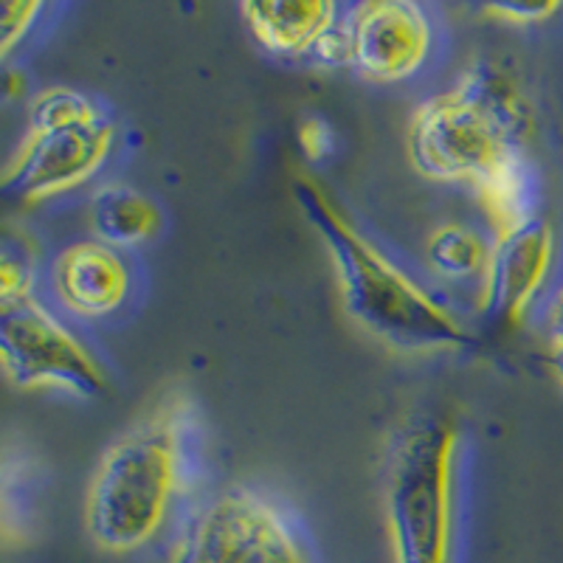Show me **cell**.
<instances>
[{"label": "cell", "instance_id": "6da1fadb", "mask_svg": "<svg viewBox=\"0 0 563 563\" xmlns=\"http://www.w3.org/2000/svg\"><path fill=\"white\" fill-rule=\"evenodd\" d=\"M206 422L173 391L110 442L90 474L85 527L102 550L128 555L158 541L206 499Z\"/></svg>", "mask_w": 563, "mask_h": 563}, {"label": "cell", "instance_id": "7a4b0ae2", "mask_svg": "<svg viewBox=\"0 0 563 563\" xmlns=\"http://www.w3.org/2000/svg\"><path fill=\"white\" fill-rule=\"evenodd\" d=\"M296 200L333 260L346 313L366 333L404 352H456L474 344L449 301L395 263L319 180H296Z\"/></svg>", "mask_w": 563, "mask_h": 563}, {"label": "cell", "instance_id": "3957f363", "mask_svg": "<svg viewBox=\"0 0 563 563\" xmlns=\"http://www.w3.org/2000/svg\"><path fill=\"white\" fill-rule=\"evenodd\" d=\"M536 108L510 70L467 65L454 85L411 113V167L440 184H471L516 153H530Z\"/></svg>", "mask_w": 563, "mask_h": 563}, {"label": "cell", "instance_id": "277c9868", "mask_svg": "<svg viewBox=\"0 0 563 563\" xmlns=\"http://www.w3.org/2000/svg\"><path fill=\"white\" fill-rule=\"evenodd\" d=\"M462 429L440 411H417L389 434L380 467L395 563H454L460 532Z\"/></svg>", "mask_w": 563, "mask_h": 563}, {"label": "cell", "instance_id": "5b68a950", "mask_svg": "<svg viewBox=\"0 0 563 563\" xmlns=\"http://www.w3.org/2000/svg\"><path fill=\"white\" fill-rule=\"evenodd\" d=\"M119 128L97 97L68 85L37 90L26 104V133L3 164V195L45 203L77 192L113 158Z\"/></svg>", "mask_w": 563, "mask_h": 563}, {"label": "cell", "instance_id": "8992f818", "mask_svg": "<svg viewBox=\"0 0 563 563\" xmlns=\"http://www.w3.org/2000/svg\"><path fill=\"white\" fill-rule=\"evenodd\" d=\"M169 563H316L308 538L271 493L225 485L180 525Z\"/></svg>", "mask_w": 563, "mask_h": 563}, {"label": "cell", "instance_id": "52a82bcc", "mask_svg": "<svg viewBox=\"0 0 563 563\" xmlns=\"http://www.w3.org/2000/svg\"><path fill=\"white\" fill-rule=\"evenodd\" d=\"M0 364L23 391L59 389L93 400L110 389L102 358L37 296L0 305Z\"/></svg>", "mask_w": 563, "mask_h": 563}, {"label": "cell", "instance_id": "ba28073f", "mask_svg": "<svg viewBox=\"0 0 563 563\" xmlns=\"http://www.w3.org/2000/svg\"><path fill=\"white\" fill-rule=\"evenodd\" d=\"M434 40V18L415 0H364L344 7L346 68L364 82H409L429 65Z\"/></svg>", "mask_w": 563, "mask_h": 563}, {"label": "cell", "instance_id": "9c48e42d", "mask_svg": "<svg viewBox=\"0 0 563 563\" xmlns=\"http://www.w3.org/2000/svg\"><path fill=\"white\" fill-rule=\"evenodd\" d=\"M558 268V234L547 218L493 238V256L476 294L482 313L516 327L538 308Z\"/></svg>", "mask_w": 563, "mask_h": 563}, {"label": "cell", "instance_id": "30bf717a", "mask_svg": "<svg viewBox=\"0 0 563 563\" xmlns=\"http://www.w3.org/2000/svg\"><path fill=\"white\" fill-rule=\"evenodd\" d=\"M48 288L54 301L74 319H113L133 299L135 265L128 251L102 240H74L52 260Z\"/></svg>", "mask_w": 563, "mask_h": 563}, {"label": "cell", "instance_id": "8fae6325", "mask_svg": "<svg viewBox=\"0 0 563 563\" xmlns=\"http://www.w3.org/2000/svg\"><path fill=\"white\" fill-rule=\"evenodd\" d=\"M240 18L265 54L316 65L321 48L344 18V7L330 0H265L240 3Z\"/></svg>", "mask_w": 563, "mask_h": 563}, {"label": "cell", "instance_id": "7c38bea8", "mask_svg": "<svg viewBox=\"0 0 563 563\" xmlns=\"http://www.w3.org/2000/svg\"><path fill=\"white\" fill-rule=\"evenodd\" d=\"M474 192L490 223L493 238L510 234L541 218V175L530 153H516L496 164L476 180Z\"/></svg>", "mask_w": 563, "mask_h": 563}, {"label": "cell", "instance_id": "4fadbf2b", "mask_svg": "<svg viewBox=\"0 0 563 563\" xmlns=\"http://www.w3.org/2000/svg\"><path fill=\"white\" fill-rule=\"evenodd\" d=\"M90 238L113 249L133 251L158 240L164 231V211L150 195L128 184L99 186L88 209Z\"/></svg>", "mask_w": 563, "mask_h": 563}, {"label": "cell", "instance_id": "5bb4252c", "mask_svg": "<svg viewBox=\"0 0 563 563\" xmlns=\"http://www.w3.org/2000/svg\"><path fill=\"white\" fill-rule=\"evenodd\" d=\"M493 256V240L465 223H442L426 240V263L451 285L474 282L479 290Z\"/></svg>", "mask_w": 563, "mask_h": 563}, {"label": "cell", "instance_id": "9a60e30c", "mask_svg": "<svg viewBox=\"0 0 563 563\" xmlns=\"http://www.w3.org/2000/svg\"><path fill=\"white\" fill-rule=\"evenodd\" d=\"M48 12L40 0H7L0 3V57L9 59L18 52L23 40L37 29L40 18Z\"/></svg>", "mask_w": 563, "mask_h": 563}, {"label": "cell", "instance_id": "2e32d148", "mask_svg": "<svg viewBox=\"0 0 563 563\" xmlns=\"http://www.w3.org/2000/svg\"><path fill=\"white\" fill-rule=\"evenodd\" d=\"M34 260L26 249L12 245L7 240V249H3V260H0V305H9V301H20L34 296Z\"/></svg>", "mask_w": 563, "mask_h": 563}, {"label": "cell", "instance_id": "e0dca14e", "mask_svg": "<svg viewBox=\"0 0 563 563\" xmlns=\"http://www.w3.org/2000/svg\"><path fill=\"white\" fill-rule=\"evenodd\" d=\"M561 12L563 3H536V7H512V3H505V7L482 9V14H485L487 20H496V23H505V26L516 29L544 26V23H552Z\"/></svg>", "mask_w": 563, "mask_h": 563}, {"label": "cell", "instance_id": "ac0fdd59", "mask_svg": "<svg viewBox=\"0 0 563 563\" xmlns=\"http://www.w3.org/2000/svg\"><path fill=\"white\" fill-rule=\"evenodd\" d=\"M296 141H299L305 158L316 161V164L335 153V133L321 115H305L299 122V130H296Z\"/></svg>", "mask_w": 563, "mask_h": 563}, {"label": "cell", "instance_id": "d6986e66", "mask_svg": "<svg viewBox=\"0 0 563 563\" xmlns=\"http://www.w3.org/2000/svg\"><path fill=\"white\" fill-rule=\"evenodd\" d=\"M544 333L552 350H563V285L552 290L544 308Z\"/></svg>", "mask_w": 563, "mask_h": 563}, {"label": "cell", "instance_id": "ffe728a7", "mask_svg": "<svg viewBox=\"0 0 563 563\" xmlns=\"http://www.w3.org/2000/svg\"><path fill=\"white\" fill-rule=\"evenodd\" d=\"M550 364H552V372H555L558 384L563 386V350H552V355H550Z\"/></svg>", "mask_w": 563, "mask_h": 563}]
</instances>
